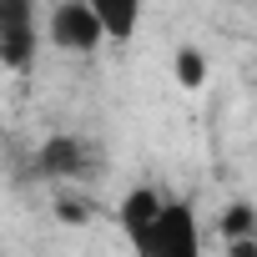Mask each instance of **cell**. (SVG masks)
Listing matches in <instances>:
<instances>
[{
	"label": "cell",
	"instance_id": "cell-8",
	"mask_svg": "<svg viewBox=\"0 0 257 257\" xmlns=\"http://www.w3.org/2000/svg\"><path fill=\"white\" fill-rule=\"evenodd\" d=\"M252 227H257V212H252L247 202H232V207L222 212V237H227V247H232V242H247Z\"/></svg>",
	"mask_w": 257,
	"mask_h": 257
},
{
	"label": "cell",
	"instance_id": "cell-5",
	"mask_svg": "<svg viewBox=\"0 0 257 257\" xmlns=\"http://www.w3.org/2000/svg\"><path fill=\"white\" fill-rule=\"evenodd\" d=\"M36 167L46 177H86L91 167V147L81 137H46V147L36 152Z\"/></svg>",
	"mask_w": 257,
	"mask_h": 257
},
{
	"label": "cell",
	"instance_id": "cell-3",
	"mask_svg": "<svg viewBox=\"0 0 257 257\" xmlns=\"http://www.w3.org/2000/svg\"><path fill=\"white\" fill-rule=\"evenodd\" d=\"M147 257H197L202 252V232H197V212L192 202H167L142 242Z\"/></svg>",
	"mask_w": 257,
	"mask_h": 257
},
{
	"label": "cell",
	"instance_id": "cell-2",
	"mask_svg": "<svg viewBox=\"0 0 257 257\" xmlns=\"http://www.w3.org/2000/svg\"><path fill=\"white\" fill-rule=\"evenodd\" d=\"M46 46L61 56H96L106 46V26L91 0H56L46 11Z\"/></svg>",
	"mask_w": 257,
	"mask_h": 257
},
{
	"label": "cell",
	"instance_id": "cell-6",
	"mask_svg": "<svg viewBox=\"0 0 257 257\" xmlns=\"http://www.w3.org/2000/svg\"><path fill=\"white\" fill-rule=\"evenodd\" d=\"M91 11L101 16L106 41H111V46H126V41H137V31H142L147 0H91Z\"/></svg>",
	"mask_w": 257,
	"mask_h": 257
},
{
	"label": "cell",
	"instance_id": "cell-7",
	"mask_svg": "<svg viewBox=\"0 0 257 257\" xmlns=\"http://www.w3.org/2000/svg\"><path fill=\"white\" fill-rule=\"evenodd\" d=\"M207 76H212V66H207V51L202 46H177L172 51V81L182 91H202Z\"/></svg>",
	"mask_w": 257,
	"mask_h": 257
},
{
	"label": "cell",
	"instance_id": "cell-1",
	"mask_svg": "<svg viewBox=\"0 0 257 257\" xmlns=\"http://www.w3.org/2000/svg\"><path fill=\"white\" fill-rule=\"evenodd\" d=\"M46 46V11L41 0H0V66L26 76Z\"/></svg>",
	"mask_w": 257,
	"mask_h": 257
},
{
	"label": "cell",
	"instance_id": "cell-4",
	"mask_svg": "<svg viewBox=\"0 0 257 257\" xmlns=\"http://www.w3.org/2000/svg\"><path fill=\"white\" fill-rule=\"evenodd\" d=\"M162 207H167V197H162L157 187H147V182H137L132 192L116 202V222H121L126 242H132L137 252H142V242H147V232H152V222H157Z\"/></svg>",
	"mask_w": 257,
	"mask_h": 257
}]
</instances>
